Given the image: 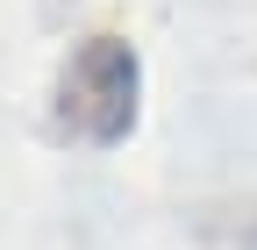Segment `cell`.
<instances>
[{
	"instance_id": "obj_1",
	"label": "cell",
	"mask_w": 257,
	"mask_h": 250,
	"mask_svg": "<svg viewBox=\"0 0 257 250\" xmlns=\"http://www.w3.org/2000/svg\"><path fill=\"white\" fill-rule=\"evenodd\" d=\"M64 129H79L86 143H114L136 121V50L121 36H93L72 65H64Z\"/></svg>"
}]
</instances>
